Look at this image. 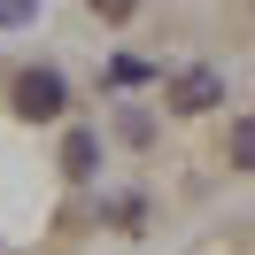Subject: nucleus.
<instances>
[{
	"instance_id": "f257e3e1",
	"label": "nucleus",
	"mask_w": 255,
	"mask_h": 255,
	"mask_svg": "<svg viewBox=\"0 0 255 255\" xmlns=\"http://www.w3.org/2000/svg\"><path fill=\"white\" fill-rule=\"evenodd\" d=\"M62 78H54V70H23L16 78V116H31V124H47V116H62Z\"/></svg>"
},
{
	"instance_id": "7ed1b4c3",
	"label": "nucleus",
	"mask_w": 255,
	"mask_h": 255,
	"mask_svg": "<svg viewBox=\"0 0 255 255\" xmlns=\"http://www.w3.org/2000/svg\"><path fill=\"white\" fill-rule=\"evenodd\" d=\"M93 162H101V139H93V131H70V139H62V170L70 178H93Z\"/></svg>"
},
{
	"instance_id": "39448f33",
	"label": "nucleus",
	"mask_w": 255,
	"mask_h": 255,
	"mask_svg": "<svg viewBox=\"0 0 255 255\" xmlns=\"http://www.w3.org/2000/svg\"><path fill=\"white\" fill-rule=\"evenodd\" d=\"M131 8H139V0H93V16H109V23H124Z\"/></svg>"
},
{
	"instance_id": "f03ea898",
	"label": "nucleus",
	"mask_w": 255,
	"mask_h": 255,
	"mask_svg": "<svg viewBox=\"0 0 255 255\" xmlns=\"http://www.w3.org/2000/svg\"><path fill=\"white\" fill-rule=\"evenodd\" d=\"M217 101H224V78H217V70H186V78L170 85V109L178 116H201V109H217Z\"/></svg>"
},
{
	"instance_id": "20e7f679",
	"label": "nucleus",
	"mask_w": 255,
	"mask_h": 255,
	"mask_svg": "<svg viewBox=\"0 0 255 255\" xmlns=\"http://www.w3.org/2000/svg\"><path fill=\"white\" fill-rule=\"evenodd\" d=\"M248 155H255V124H232V162L248 170Z\"/></svg>"
},
{
	"instance_id": "423d86ee",
	"label": "nucleus",
	"mask_w": 255,
	"mask_h": 255,
	"mask_svg": "<svg viewBox=\"0 0 255 255\" xmlns=\"http://www.w3.org/2000/svg\"><path fill=\"white\" fill-rule=\"evenodd\" d=\"M31 8H39V0H0V23H23Z\"/></svg>"
}]
</instances>
